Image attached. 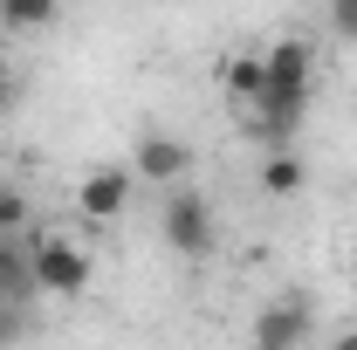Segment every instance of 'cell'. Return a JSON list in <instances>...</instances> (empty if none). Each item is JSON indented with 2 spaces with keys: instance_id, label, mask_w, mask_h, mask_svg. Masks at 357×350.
Wrapping results in <instances>:
<instances>
[{
  "instance_id": "277c9868",
  "label": "cell",
  "mask_w": 357,
  "mask_h": 350,
  "mask_svg": "<svg viewBox=\"0 0 357 350\" xmlns=\"http://www.w3.org/2000/svg\"><path fill=\"white\" fill-rule=\"evenodd\" d=\"M131 178L137 185H178V178H192V144L178 131H137L131 137Z\"/></svg>"
},
{
  "instance_id": "4fadbf2b",
  "label": "cell",
  "mask_w": 357,
  "mask_h": 350,
  "mask_svg": "<svg viewBox=\"0 0 357 350\" xmlns=\"http://www.w3.org/2000/svg\"><path fill=\"white\" fill-rule=\"evenodd\" d=\"M330 28H337L344 42H357V0H330Z\"/></svg>"
},
{
  "instance_id": "52a82bcc",
  "label": "cell",
  "mask_w": 357,
  "mask_h": 350,
  "mask_svg": "<svg viewBox=\"0 0 357 350\" xmlns=\"http://www.w3.org/2000/svg\"><path fill=\"white\" fill-rule=\"evenodd\" d=\"M42 296V282H35V248H28V234H7L0 241V303H35Z\"/></svg>"
},
{
  "instance_id": "7c38bea8",
  "label": "cell",
  "mask_w": 357,
  "mask_h": 350,
  "mask_svg": "<svg viewBox=\"0 0 357 350\" xmlns=\"http://www.w3.org/2000/svg\"><path fill=\"white\" fill-rule=\"evenodd\" d=\"M28 227H35V206H28V192L0 178V241H7V234H28Z\"/></svg>"
},
{
  "instance_id": "ba28073f",
  "label": "cell",
  "mask_w": 357,
  "mask_h": 350,
  "mask_svg": "<svg viewBox=\"0 0 357 350\" xmlns=\"http://www.w3.org/2000/svg\"><path fill=\"white\" fill-rule=\"evenodd\" d=\"M255 185H261V199H275V206H282V199H303V185H310L303 151H296V144H275L261 158V178H255Z\"/></svg>"
},
{
  "instance_id": "8992f818",
  "label": "cell",
  "mask_w": 357,
  "mask_h": 350,
  "mask_svg": "<svg viewBox=\"0 0 357 350\" xmlns=\"http://www.w3.org/2000/svg\"><path fill=\"white\" fill-rule=\"evenodd\" d=\"M261 350H296L316 337V303L303 296V289H289V296H275V303L255 316V330H248Z\"/></svg>"
},
{
  "instance_id": "8fae6325",
  "label": "cell",
  "mask_w": 357,
  "mask_h": 350,
  "mask_svg": "<svg viewBox=\"0 0 357 350\" xmlns=\"http://www.w3.org/2000/svg\"><path fill=\"white\" fill-rule=\"evenodd\" d=\"M62 21V0H0V28L14 35H48Z\"/></svg>"
},
{
  "instance_id": "30bf717a",
  "label": "cell",
  "mask_w": 357,
  "mask_h": 350,
  "mask_svg": "<svg viewBox=\"0 0 357 350\" xmlns=\"http://www.w3.org/2000/svg\"><path fill=\"white\" fill-rule=\"evenodd\" d=\"M296 131H303V103H255L248 110V137L255 144H296Z\"/></svg>"
},
{
  "instance_id": "7a4b0ae2",
  "label": "cell",
  "mask_w": 357,
  "mask_h": 350,
  "mask_svg": "<svg viewBox=\"0 0 357 350\" xmlns=\"http://www.w3.org/2000/svg\"><path fill=\"white\" fill-rule=\"evenodd\" d=\"M28 248H35V282L42 296H89V248L69 241L62 227H28Z\"/></svg>"
},
{
  "instance_id": "5b68a950",
  "label": "cell",
  "mask_w": 357,
  "mask_h": 350,
  "mask_svg": "<svg viewBox=\"0 0 357 350\" xmlns=\"http://www.w3.org/2000/svg\"><path fill=\"white\" fill-rule=\"evenodd\" d=\"M131 165H89L76 185H69V199H76V213L89 220V227H110V220H124V206H131Z\"/></svg>"
},
{
  "instance_id": "6da1fadb",
  "label": "cell",
  "mask_w": 357,
  "mask_h": 350,
  "mask_svg": "<svg viewBox=\"0 0 357 350\" xmlns=\"http://www.w3.org/2000/svg\"><path fill=\"white\" fill-rule=\"evenodd\" d=\"M158 234H165V248H172L178 261H206V254L220 248V220H213V199H206V192H192L185 178H178V185H165Z\"/></svg>"
},
{
  "instance_id": "5bb4252c",
  "label": "cell",
  "mask_w": 357,
  "mask_h": 350,
  "mask_svg": "<svg viewBox=\"0 0 357 350\" xmlns=\"http://www.w3.org/2000/svg\"><path fill=\"white\" fill-rule=\"evenodd\" d=\"M14 337H28V316L21 303H0V344H14Z\"/></svg>"
},
{
  "instance_id": "9a60e30c",
  "label": "cell",
  "mask_w": 357,
  "mask_h": 350,
  "mask_svg": "<svg viewBox=\"0 0 357 350\" xmlns=\"http://www.w3.org/2000/svg\"><path fill=\"white\" fill-rule=\"evenodd\" d=\"M14 103V69H7V55H0V110Z\"/></svg>"
},
{
  "instance_id": "3957f363",
  "label": "cell",
  "mask_w": 357,
  "mask_h": 350,
  "mask_svg": "<svg viewBox=\"0 0 357 350\" xmlns=\"http://www.w3.org/2000/svg\"><path fill=\"white\" fill-rule=\"evenodd\" d=\"M261 62H268V89H261V103H310L316 48L303 42V35H275V42L261 48Z\"/></svg>"
},
{
  "instance_id": "9c48e42d",
  "label": "cell",
  "mask_w": 357,
  "mask_h": 350,
  "mask_svg": "<svg viewBox=\"0 0 357 350\" xmlns=\"http://www.w3.org/2000/svg\"><path fill=\"white\" fill-rule=\"evenodd\" d=\"M220 89H227V103L255 110V103H261V89H268V62H261V48H234V55L220 62Z\"/></svg>"
}]
</instances>
